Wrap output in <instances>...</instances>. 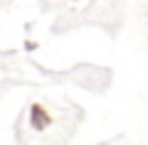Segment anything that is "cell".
Wrapping results in <instances>:
<instances>
[{"instance_id": "1", "label": "cell", "mask_w": 148, "mask_h": 145, "mask_svg": "<svg viewBox=\"0 0 148 145\" xmlns=\"http://www.w3.org/2000/svg\"><path fill=\"white\" fill-rule=\"evenodd\" d=\"M27 118H30V128L37 130V133H42V130H47L49 125H52V116H49V111L45 108L42 103H32Z\"/></svg>"}, {"instance_id": "2", "label": "cell", "mask_w": 148, "mask_h": 145, "mask_svg": "<svg viewBox=\"0 0 148 145\" xmlns=\"http://www.w3.org/2000/svg\"><path fill=\"white\" fill-rule=\"evenodd\" d=\"M37 47H40L37 42H32V39H25V49H27V52H35Z\"/></svg>"}]
</instances>
